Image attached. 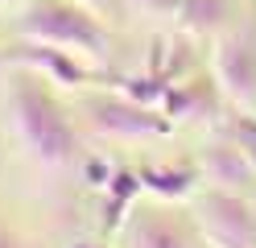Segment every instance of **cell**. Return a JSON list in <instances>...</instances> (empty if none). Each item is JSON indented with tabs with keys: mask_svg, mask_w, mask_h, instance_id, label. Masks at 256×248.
Masks as SVG:
<instances>
[{
	"mask_svg": "<svg viewBox=\"0 0 256 248\" xmlns=\"http://www.w3.org/2000/svg\"><path fill=\"white\" fill-rule=\"evenodd\" d=\"M4 104H8L12 137L21 141V149L34 161L50 165V170H62V165H70L78 157V128H74L70 112L58 99L50 79L17 66V75L8 79Z\"/></svg>",
	"mask_w": 256,
	"mask_h": 248,
	"instance_id": "cell-1",
	"label": "cell"
},
{
	"mask_svg": "<svg viewBox=\"0 0 256 248\" xmlns=\"http://www.w3.org/2000/svg\"><path fill=\"white\" fill-rule=\"evenodd\" d=\"M128 13H140V17H157V21H174L178 17L182 0H120Z\"/></svg>",
	"mask_w": 256,
	"mask_h": 248,
	"instance_id": "cell-11",
	"label": "cell"
},
{
	"mask_svg": "<svg viewBox=\"0 0 256 248\" xmlns=\"http://www.w3.org/2000/svg\"><path fill=\"white\" fill-rule=\"evenodd\" d=\"M0 248H29V240L4 219V215H0Z\"/></svg>",
	"mask_w": 256,
	"mask_h": 248,
	"instance_id": "cell-13",
	"label": "cell"
},
{
	"mask_svg": "<svg viewBox=\"0 0 256 248\" xmlns=\"http://www.w3.org/2000/svg\"><path fill=\"white\" fill-rule=\"evenodd\" d=\"M66 248H108V244H100V240H74V244H66Z\"/></svg>",
	"mask_w": 256,
	"mask_h": 248,
	"instance_id": "cell-14",
	"label": "cell"
},
{
	"mask_svg": "<svg viewBox=\"0 0 256 248\" xmlns=\"http://www.w3.org/2000/svg\"><path fill=\"white\" fill-rule=\"evenodd\" d=\"M140 190H149L153 198H166V203H178V198L194 194L198 190V165H182V161H170V165H149V170H140Z\"/></svg>",
	"mask_w": 256,
	"mask_h": 248,
	"instance_id": "cell-10",
	"label": "cell"
},
{
	"mask_svg": "<svg viewBox=\"0 0 256 248\" xmlns=\"http://www.w3.org/2000/svg\"><path fill=\"white\" fill-rule=\"evenodd\" d=\"M190 215L206 248H256V203L244 190L198 186Z\"/></svg>",
	"mask_w": 256,
	"mask_h": 248,
	"instance_id": "cell-3",
	"label": "cell"
},
{
	"mask_svg": "<svg viewBox=\"0 0 256 248\" xmlns=\"http://www.w3.org/2000/svg\"><path fill=\"white\" fill-rule=\"evenodd\" d=\"M17 38L58 46L91 66L108 62V54H112L108 21L95 17L91 9L74 5V0H25L21 17H17Z\"/></svg>",
	"mask_w": 256,
	"mask_h": 248,
	"instance_id": "cell-2",
	"label": "cell"
},
{
	"mask_svg": "<svg viewBox=\"0 0 256 248\" xmlns=\"http://www.w3.org/2000/svg\"><path fill=\"white\" fill-rule=\"evenodd\" d=\"M174 21L182 25L186 38L215 42L232 29V0H182Z\"/></svg>",
	"mask_w": 256,
	"mask_h": 248,
	"instance_id": "cell-9",
	"label": "cell"
},
{
	"mask_svg": "<svg viewBox=\"0 0 256 248\" xmlns=\"http://www.w3.org/2000/svg\"><path fill=\"white\" fill-rule=\"evenodd\" d=\"M74 5H83V9H91L95 17H104V21H112V17H116L124 5L120 0H74Z\"/></svg>",
	"mask_w": 256,
	"mask_h": 248,
	"instance_id": "cell-12",
	"label": "cell"
},
{
	"mask_svg": "<svg viewBox=\"0 0 256 248\" xmlns=\"http://www.w3.org/2000/svg\"><path fill=\"white\" fill-rule=\"evenodd\" d=\"M120 240H124V248H198L202 244L194 215H182L166 198L124 215Z\"/></svg>",
	"mask_w": 256,
	"mask_h": 248,
	"instance_id": "cell-4",
	"label": "cell"
},
{
	"mask_svg": "<svg viewBox=\"0 0 256 248\" xmlns=\"http://www.w3.org/2000/svg\"><path fill=\"white\" fill-rule=\"evenodd\" d=\"M91 124L108 132V137L116 141H145V137H166V132L174 128V120L153 108V104H140V99H132L128 91L120 95H100L91 99Z\"/></svg>",
	"mask_w": 256,
	"mask_h": 248,
	"instance_id": "cell-6",
	"label": "cell"
},
{
	"mask_svg": "<svg viewBox=\"0 0 256 248\" xmlns=\"http://www.w3.org/2000/svg\"><path fill=\"white\" fill-rule=\"evenodd\" d=\"M17 5H25V0H0V9H17Z\"/></svg>",
	"mask_w": 256,
	"mask_h": 248,
	"instance_id": "cell-15",
	"label": "cell"
},
{
	"mask_svg": "<svg viewBox=\"0 0 256 248\" xmlns=\"http://www.w3.org/2000/svg\"><path fill=\"white\" fill-rule=\"evenodd\" d=\"M17 50H21V66H25V71L50 79L54 87H83V83H87V66L91 62L66 54V50L42 46V42H25V38L17 42Z\"/></svg>",
	"mask_w": 256,
	"mask_h": 248,
	"instance_id": "cell-7",
	"label": "cell"
},
{
	"mask_svg": "<svg viewBox=\"0 0 256 248\" xmlns=\"http://www.w3.org/2000/svg\"><path fill=\"white\" fill-rule=\"evenodd\" d=\"M211 75L223 99L240 108H256V38L244 29H228L215 38L211 50Z\"/></svg>",
	"mask_w": 256,
	"mask_h": 248,
	"instance_id": "cell-5",
	"label": "cell"
},
{
	"mask_svg": "<svg viewBox=\"0 0 256 248\" xmlns=\"http://www.w3.org/2000/svg\"><path fill=\"white\" fill-rule=\"evenodd\" d=\"M198 174H202L206 186L244 190V182H256V165H252V157L244 153L240 141H223V145H211V153L198 161Z\"/></svg>",
	"mask_w": 256,
	"mask_h": 248,
	"instance_id": "cell-8",
	"label": "cell"
}]
</instances>
